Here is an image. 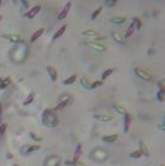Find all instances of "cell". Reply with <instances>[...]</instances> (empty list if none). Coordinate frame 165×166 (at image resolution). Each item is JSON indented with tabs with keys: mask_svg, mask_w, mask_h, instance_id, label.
Masks as SVG:
<instances>
[{
	"mask_svg": "<svg viewBox=\"0 0 165 166\" xmlns=\"http://www.w3.org/2000/svg\"><path fill=\"white\" fill-rule=\"evenodd\" d=\"M42 123L46 127L55 128L59 124V118L56 116V111H54V109H46L42 113Z\"/></svg>",
	"mask_w": 165,
	"mask_h": 166,
	"instance_id": "1",
	"label": "cell"
},
{
	"mask_svg": "<svg viewBox=\"0 0 165 166\" xmlns=\"http://www.w3.org/2000/svg\"><path fill=\"white\" fill-rule=\"evenodd\" d=\"M73 103V97L69 94H62L61 97L59 98V104L54 108V111H58V110H62L65 109L66 107H68L69 104Z\"/></svg>",
	"mask_w": 165,
	"mask_h": 166,
	"instance_id": "2",
	"label": "cell"
},
{
	"mask_svg": "<svg viewBox=\"0 0 165 166\" xmlns=\"http://www.w3.org/2000/svg\"><path fill=\"white\" fill-rule=\"evenodd\" d=\"M134 72H135V74H136L139 78H140V79H142V80H147V81L152 80V75H151L149 72H146V71H144V69H141V68L136 67V68L134 69Z\"/></svg>",
	"mask_w": 165,
	"mask_h": 166,
	"instance_id": "3",
	"label": "cell"
},
{
	"mask_svg": "<svg viewBox=\"0 0 165 166\" xmlns=\"http://www.w3.org/2000/svg\"><path fill=\"white\" fill-rule=\"evenodd\" d=\"M1 37L6 38L7 41H10L12 43H23L24 42L21 36H18V35H14V33H4Z\"/></svg>",
	"mask_w": 165,
	"mask_h": 166,
	"instance_id": "4",
	"label": "cell"
},
{
	"mask_svg": "<svg viewBox=\"0 0 165 166\" xmlns=\"http://www.w3.org/2000/svg\"><path fill=\"white\" fill-rule=\"evenodd\" d=\"M86 46H88L89 48L91 49H94V50H98V51H104V50H107V47L102 44V43L99 42H86Z\"/></svg>",
	"mask_w": 165,
	"mask_h": 166,
	"instance_id": "5",
	"label": "cell"
},
{
	"mask_svg": "<svg viewBox=\"0 0 165 166\" xmlns=\"http://www.w3.org/2000/svg\"><path fill=\"white\" fill-rule=\"evenodd\" d=\"M71 7H72V1L66 3V5H65V7L61 10V12H60V13L58 14V19H59V20L65 19V18H66V16L68 14V11L71 10Z\"/></svg>",
	"mask_w": 165,
	"mask_h": 166,
	"instance_id": "6",
	"label": "cell"
},
{
	"mask_svg": "<svg viewBox=\"0 0 165 166\" xmlns=\"http://www.w3.org/2000/svg\"><path fill=\"white\" fill-rule=\"evenodd\" d=\"M41 150V147L37 146V145H35V146H24L23 147V150H22V154L24 155H27L31 152H35V151H40Z\"/></svg>",
	"mask_w": 165,
	"mask_h": 166,
	"instance_id": "7",
	"label": "cell"
},
{
	"mask_svg": "<svg viewBox=\"0 0 165 166\" xmlns=\"http://www.w3.org/2000/svg\"><path fill=\"white\" fill-rule=\"evenodd\" d=\"M40 11H41V6H40V5H36V6H34L30 11H28L24 16L27 17V18H34V17L36 16Z\"/></svg>",
	"mask_w": 165,
	"mask_h": 166,
	"instance_id": "8",
	"label": "cell"
},
{
	"mask_svg": "<svg viewBox=\"0 0 165 166\" xmlns=\"http://www.w3.org/2000/svg\"><path fill=\"white\" fill-rule=\"evenodd\" d=\"M47 72L50 77V80L51 81H55L56 80V77H58V72L55 71V68L54 67H51V66H48L47 67Z\"/></svg>",
	"mask_w": 165,
	"mask_h": 166,
	"instance_id": "9",
	"label": "cell"
},
{
	"mask_svg": "<svg viewBox=\"0 0 165 166\" xmlns=\"http://www.w3.org/2000/svg\"><path fill=\"white\" fill-rule=\"evenodd\" d=\"M131 122H132V116L127 112L126 115H125V129H123V132H125V133H128V130H129V126H131Z\"/></svg>",
	"mask_w": 165,
	"mask_h": 166,
	"instance_id": "10",
	"label": "cell"
},
{
	"mask_svg": "<svg viewBox=\"0 0 165 166\" xmlns=\"http://www.w3.org/2000/svg\"><path fill=\"white\" fill-rule=\"evenodd\" d=\"M66 29H67V25L65 24V25H62L61 28H60L55 33H54V36H53V41H55V40H58L59 37H61L62 35H64V32L66 31Z\"/></svg>",
	"mask_w": 165,
	"mask_h": 166,
	"instance_id": "11",
	"label": "cell"
},
{
	"mask_svg": "<svg viewBox=\"0 0 165 166\" xmlns=\"http://www.w3.org/2000/svg\"><path fill=\"white\" fill-rule=\"evenodd\" d=\"M81 152H83V146L79 143L75 148V152H74V155H73V161L79 160V156L81 155Z\"/></svg>",
	"mask_w": 165,
	"mask_h": 166,
	"instance_id": "12",
	"label": "cell"
},
{
	"mask_svg": "<svg viewBox=\"0 0 165 166\" xmlns=\"http://www.w3.org/2000/svg\"><path fill=\"white\" fill-rule=\"evenodd\" d=\"M139 146H140V151H139V152L141 153V155L144 154L145 156H150V152H149V148L146 147V145H145V143H144L142 141H140V142H139Z\"/></svg>",
	"mask_w": 165,
	"mask_h": 166,
	"instance_id": "13",
	"label": "cell"
},
{
	"mask_svg": "<svg viewBox=\"0 0 165 166\" xmlns=\"http://www.w3.org/2000/svg\"><path fill=\"white\" fill-rule=\"evenodd\" d=\"M45 32V29H38L37 31H35V33L31 36V38H30V42H36L41 36H42V33Z\"/></svg>",
	"mask_w": 165,
	"mask_h": 166,
	"instance_id": "14",
	"label": "cell"
},
{
	"mask_svg": "<svg viewBox=\"0 0 165 166\" xmlns=\"http://www.w3.org/2000/svg\"><path fill=\"white\" fill-rule=\"evenodd\" d=\"M117 135L116 134H111V135H108V136H104L103 137V141L104 142H108V143H111V142H115L117 140Z\"/></svg>",
	"mask_w": 165,
	"mask_h": 166,
	"instance_id": "15",
	"label": "cell"
},
{
	"mask_svg": "<svg viewBox=\"0 0 165 166\" xmlns=\"http://www.w3.org/2000/svg\"><path fill=\"white\" fill-rule=\"evenodd\" d=\"M93 117L97 121H101V122H110L112 120L111 116H105V115H94Z\"/></svg>",
	"mask_w": 165,
	"mask_h": 166,
	"instance_id": "16",
	"label": "cell"
},
{
	"mask_svg": "<svg viewBox=\"0 0 165 166\" xmlns=\"http://www.w3.org/2000/svg\"><path fill=\"white\" fill-rule=\"evenodd\" d=\"M11 84V78L10 77H7V78H5V79H3L1 81H0V90H4V89H6V87Z\"/></svg>",
	"mask_w": 165,
	"mask_h": 166,
	"instance_id": "17",
	"label": "cell"
},
{
	"mask_svg": "<svg viewBox=\"0 0 165 166\" xmlns=\"http://www.w3.org/2000/svg\"><path fill=\"white\" fill-rule=\"evenodd\" d=\"M134 32H135V28H134V24L132 23L131 25H129V28L127 29L126 33H125V38H129V37H131Z\"/></svg>",
	"mask_w": 165,
	"mask_h": 166,
	"instance_id": "18",
	"label": "cell"
},
{
	"mask_svg": "<svg viewBox=\"0 0 165 166\" xmlns=\"http://www.w3.org/2000/svg\"><path fill=\"white\" fill-rule=\"evenodd\" d=\"M114 71H115L114 68H109V69H107V71H104L103 74H102V80H105L109 75H111L112 73H114Z\"/></svg>",
	"mask_w": 165,
	"mask_h": 166,
	"instance_id": "19",
	"label": "cell"
},
{
	"mask_svg": "<svg viewBox=\"0 0 165 166\" xmlns=\"http://www.w3.org/2000/svg\"><path fill=\"white\" fill-rule=\"evenodd\" d=\"M125 22H126L125 17H114V18H111V23L114 24H122Z\"/></svg>",
	"mask_w": 165,
	"mask_h": 166,
	"instance_id": "20",
	"label": "cell"
},
{
	"mask_svg": "<svg viewBox=\"0 0 165 166\" xmlns=\"http://www.w3.org/2000/svg\"><path fill=\"white\" fill-rule=\"evenodd\" d=\"M133 24H134L135 30H140L141 29V20H140V18L134 17V18H133Z\"/></svg>",
	"mask_w": 165,
	"mask_h": 166,
	"instance_id": "21",
	"label": "cell"
},
{
	"mask_svg": "<svg viewBox=\"0 0 165 166\" xmlns=\"http://www.w3.org/2000/svg\"><path fill=\"white\" fill-rule=\"evenodd\" d=\"M80 84L83 85V87H84V89H86V90H91V84L89 83V80L88 79H86V78H81V79H80Z\"/></svg>",
	"mask_w": 165,
	"mask_h": 166,
	"instance_id": "22",
	"label": "cell"
},
{
	"mask_svg": "<svg viewBox=\"0 0 165 166\" xmlns=\"http://www.w3.org/2000/svg\"><path fill=\"white\" fill-rule=\"evenodd\" d=\"M84 36H92V37H98V32L94 30H86L83 32Z\"/></svg>",
	"mask_w": 165,
	"mask_h": 166,
	"instance_id": "23",
	"label": "cell"
},
{
	"mask_svg": "<svg viewBox=\"0 0 165 166\" xmlns=\"http://www.w3.org/2000/svg\"><path fill=\"white\" fill-rule=\"evenodd\" d=\"M75 80H77V75L73 74V75H71L69 78H67V79L64 81V85H71V84H73Z\"/></svg>",
	"mask_w": 165,
	"mask_h": 166,
	"instance_id": "24",
	"label": "cell"
},
{
	"mask_svg": "<svg viewBox=\"0 0 165 166\" xmlns=\"http://www.w3.org/2000/svg\"><path fill=\"white\" fill-rule=\"evenodd\" d=\"M34 98H35V93H34V92H31V93L28 96V98L24 100V103H23V104H24V105H29L30 103H32V102H34Z\"/></svg>",
	"mask_w": 165,
	"mask_h": 166,
	"instance_id": "25",
	"label": "cell"
},
{
	"mask_svg": "<svg viewBox=\"0 0 165 166\" xmlns=\"http://www.w3.org/2000/svg\"><path fill=\"white\" fill-rule=\"evenodd\" d=\"M103 85V81L102 80H97V81H93L92 84H91V90H94V89H97V87H101Z\"/></svg>",
	"mask_w": 165,
	"mask_h": 166,
	"instance_id": "26",
	"label": "cell"
},
{
	"mask_svg": "<svg viewBox=\"0 0 165 166\" xmlns=\"http://www.w3.org/2000/svg\"><path fill=\"white\" fill-rule=\"evenodd\" d=\"M114 109H115L118 113H121V115H123V116L127 113V112H126V109H125V108H122V107H120V105H115V107H114Z\"/></svg>",
	"mask_w": 165,
	"mask_h": 166,
	"instance_id": "27",
	"label": "cell"
},
{
	"mask_svg": "<svg viewBox=\"0 0 165 166\" xmlns=\"http://www.w3.org/2000/svg\"><path fill=\"white\" fill-rule=\"evenodd\" d=\"M116 4H117V0H105V1H104V5L108 6V7H112Z\"/></svg>",
	"mask_w": 165,
	"mask_h": 166,
	"instance_id": "28",
	"label": "cell"
},
{
	"mask_svg": "<svg viewBox=\"0 0 165 166\" xmlns=\"http://www.w3.org/2000/svg\"><path fill=\"white\" fill-rule=\"evenodd\" d=\"M101 12H102V7H98L97 10H94V11H93V13L91 14V19H96L97 17L99 16V13H101Z\"/></svg>",
	"mask_w": 165,
	"mask_h": 166,
	"instance_id": "29",
	"label": "cell"
},
{
	"mask_svg": "<svg viewBox=\"0 0 165 166\" xmlns=\"http://www.w3.org/2000/svg\"><path fill=\"white\" fill-rule=\"evenodd\" d=\"M111 36H112V38H114V40H115L116 42L121 43V44H123V43H125V42H123L122 40H121V38H120V36H118V35H117L116 32H112V33H111Z\"/></svg>",
	"mask_w": 165,
	"mask_h": 166,
	"instance_id": "30",
	"label": "cell"
},
{
	"mask_svg": "<svg viewBox=\"0 0 165 166\" xmlns=\"http://www.w3.org/2000/svg\"><path fill=\"white\" fill-rule=\"evenodd\" d=\"M129 156H131V158H134V159H138V158H140L141 156V153L139 151H134V152H132L131 154H129Z\"/></svg>",
	"mask_w": 165,
	"mask_h": 166,
	"instance_id": "31",
	"label": "cell"
},
{
	"mask_svg": "<svg viewBox=\"0 0 165 166\" xmlns=\"http://www.w3.org/2000/svg\"><path fill=\"white\" fill-rule=\"evenodd\" d=\"M30 137H31L32 140H35V141H41V140H42V137H41V136L36 135L34 132H31V133H30Z\"/></svg>",
	"mask_w": 165,
	"mask_h": 166,
	"instance_id": "32",
	"label": "cell"
},
{
	"mask_svg": "<svg viewBox=\"0 0 165 166\" xmlns=\"http://www.w3.org/2000/svg\"><path fill=\"white\" fill-rule=\"evenodd\" d=\"M6 128H7V123H3L0 126V135H3L6 132Z\"/></svg>",
	"mask_w": 165,
	"mask_h": 166,
	"instance_id": "33",
	"label": "cell"
},
{
	"mask_svg": "<svg viewBox=\"0 0 165 166\" xmlns=\"http://www.w3.org/2000/svg\"><path fill=\"white\" fill-rule=\"evenodd\" d=\"M157 85H158V87H159V92L164 93V92H165V87H164V84H163L162 81H159Z\"/></svg>",
	"mask_w": 165,
	"mask_h": 166,
	"instance_id": "34",
	"label": "cell"
},
{
	"mask_svg": "<svg viewBox=\"0 0 165 166\" xmlns=\"http://www.w3.org/2000/svg\"><path fill=\"white\" fill-rule=\"evenodd\" d=\"M157 98H158V100L159 102H164V93H162V92H157Z\"/></svg>",
	"mask_w": 165,
	"mask_h": 166,
	"instance_id": "35",
	"label": "cell"
},
{
	"mask_svg": "<svg viewBox=\"0 0 165 166\" xmlns=\"http://www.w3.org/2000/svg\"><path fill=\"white\" fill-rule=\"evenodd\" d=\"M73 166H86V165L80 160H77V161H73Z\"/></svg>",
	"mask_w": 165,
	"mask_h": 166,
	"instance_id": "36",
	"label": "cell"
},
{
	"mask_svg": "<svg viewBox=\"0 0 165 166\" xmlns=\"http://www.w3.org/2000/svg\"><path fill=\"white\" fill-rule=\"evenodd\" d=\"M6 158H7V159H12L13 155H12L11 153H6Z\"/></svg>",
	"mask_w": 165,
	"mask_h": 166,
	"instance_id": "37",
	"label": "cell"
},
{
	"mask_svg": "<svg viewBox=\"0 0 165 166\" xmlns=\"http://www.w3.org/2000/svg\"><path fill=\"white\" fill-rule=\"evenodd\" d=\"M23 3V5H24V7H28L29 6V3L27 1V0H24V1H22Z\"/></svg>",
	"mask_w": 165,
	"mask_h": 166,
	"instance_id": "38",
	"label": "cell"
},
{
	"mask_svg": "<svg viewBox=\"0 0 165 166\" xmlns=\"http://www.w3.org/2000/svg\"><path fill=\"white\" fill-rule=\"evenodd\" d=\"M1 112H3V107H1V104H0V118H1Z\"/></svg>",
	"mask_w": 165,
	"mask_h": 166,
	"instance_id": "39",
	"label": "cell"
},
{
	"mask_svg": "<svg viewBox=\"0 0 165 166\" xmlns=\"http://www.w3.org/2000/svg\"><path fill=\"white\" fill-rule=\"evenodd\" d=\"M54 166H60V160H59V161H56V163L54 164Z\"/></svg>",
	"mask_w": 165,
	"mask_h": 166,
	"instance_id": "40",
	"label": "cell"
},
{
	"mask_svg": "<svg viewBox=\"0 0 165 166\" xmlns=\"http://www.w3.org/2000/svg\"><path fill=\"white\" fill-rule=\"evenodd\" d=\"M150 55H153V49H150Z\"/></svg>",
	"mask_w": 165,
	"mask_h": 166,
	"instance_id": "41",
	"label": "cell"
},
{
	"mask_svg": "<svg viewBox=\"0 0 165 166\" xmlns=\"http://www.w3.org/2000/svg\"><path fill=\"white\" fill-rule=\"evenodd\" d=\"M1 19H3V16H0V22H1Z\"/></svg>",
	"mask_w": 165,
	"mask_h": 166,
	"instance_id": "42",
	"label": "cell"
},
{
	"mask_svg": "<svg viewBox=\"0 0 165 166\" xmlns=\"http://www.w3.org/2000/svg\"><path fill=\"white\" fill-rule=\"evenodd\" d=\"M13 166H19V165H17V164H14V165H13Z\"/></svg>",
	"mask_w": 165,
	"mask_h": 166,
	"instance_id": "43",
	"label": "cell"
},
{
	"mask_svg": "<svg viewBox=\"0 0 165 166\" xmlns=\"http://www.w3.org/2000/svg\"><path fill=\"white\" fill-rule=\"evenodd\" d=\"M0 6H1V0H0Z\"/></svg>",
	"mask_w": 165,
	"mask_h": 166,
	"instance_id": "44",
	"label": "cell"
},
{
	"mask_svg": "<svg viewBox=\"0 0 165 166\" xmlns=\"http://www.w3.org/2000/svg\"><path fill=\"white\" fill-rule=\"evenodd\" d=\"M160 166H164V165H160Z\"/></svg>",
	"mask_w": 165,
	"mask_h": 166,
	"instance_id": "45",
	"label": "cell"
}]
</instances>
